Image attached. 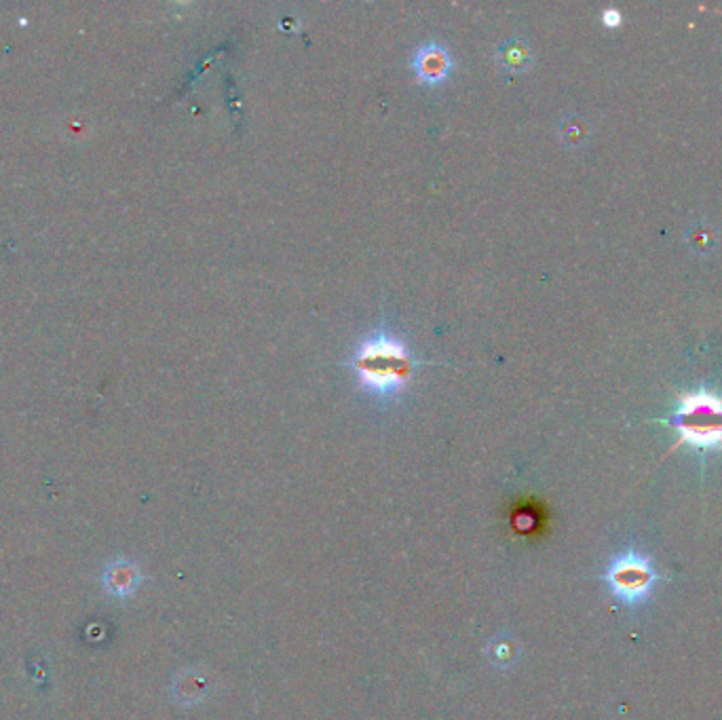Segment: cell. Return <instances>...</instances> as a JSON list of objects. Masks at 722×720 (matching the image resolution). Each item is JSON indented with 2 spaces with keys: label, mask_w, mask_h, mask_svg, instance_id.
<instances>
[{
  "label": "cell",
  "mask_w": 722,
  "mask_h": 720,
  "mask_svg": "<svg viewBox=\"0 0 722 720\" xmlns=\"http://www.w3.org/2000/svg\"><path fill=\"white\" fill-rule=\"evenodd\" d=\"M418 364L406 340L387 328L361 340L349 362L359 387L383 402L395 400L406 389Z\"/></svg>",
  "instance_id": "obj_1"
},
{
  "label": "cell",
  "mask_w": 722,
  "mask_h": 720,
  "mask_svg": "<svg viewBox=\"0 0 722 720\" xmlns=\"http://www.w3.org/2000/svg\"><path fill=\"white\" fill-rule=\"evenodd\" d=\"M659 423L678 433L670 452L680 446H693L703 452L722 450V395L710 389L684 391L678 395L676 410L659 419Z\"/></svg>",
  "instance_id": "obj_2"
},
{
  "label": "cell",
  "mask_w": 722,
  "mask_h": 720,
  "mask_svg": "<svg viewBox=\"0 0 722 720\" xmlns=\"http://www.w3.org/2000/svg\"><path fill=\"white\" fill-rule=\"evenodd\" d=\"M657 581L659 575L651 556H646L634 547H627L623 552H619L608 562L604 573L608 592L621 604L630 606V609H638L644 602H649Z\"/></svg>",
  "instance_id": "obj_3"
},
{
  "label": "cell",
  "mask_w": 722,
  "mask_h": 720,
  "mask_svg": "<svg viewBox=\"0 0 722 720\" xmlns=\"http://www.w3.org/2000/svg\"><path fill=\"white\" fill-rule=\"evenodd\" d=\"M412 68L416 72V77L423 83L440 85L442 81L448 79V74L452 70V55L440 43L431 41L416 49L412 58Z\"/></svg>",
  "instance_id": "obj_4"
},
{
  "label": "cell",
  "mask_w": 722,
  "mask_h": 720,
  "mask_svg": "<svg viewBox=\"0 0 722 720\" xmlns=\"http://www.w3.org/2000/svg\"><path fill=\"white\" fill-rule=\"evenodd\" d=\"M138 568L129 562H114L104 573V585L112 596H129L138 587Z\"/></svg>",
  "instance_id": "obj_5"
},
{
  "label": "cell",
  "mask_w": 722,
  "mask_h": 720,
  "mask_svg": "<svg viewBox=\"0 0 722 720\" xmlns=\"http://www.w3.org/2000/svg\"><path fill=\"white\" fill-rule=\"evenodd\" d=\"M528 55H530L528 49L520 41H509L499 49V60L509 70L524 68L528 62Z\"/></svg>",
  "instance_id": "obj_6"
},
{
  "label": "cell",
  "mask_w": 722,
  "mask_h": 720,
  "mask_svg": "<svg viewBox=\"0 0 722 720\" xmlns=\"http://www.w3.org/2000/svg\"><path fill=\"white\" fill-rule=\"evenodd\" d=\"M602 17H604V24L606 26H619L621 22H623V13L619 11V9H606L604 13H602Z\"/></svg>",
  "instance_id": "obj_7"
}]
</instances>
